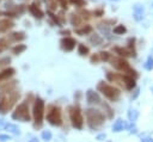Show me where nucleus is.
I'll return each mask as SVG.
<instances>
[{
	"instance_id": "obj_1",
	"label": "nucleus",
	"mask_w": 153,
	"mask_h": 142,
	"mask_svg": "<svg viewBox=\"0 0 153 142\" xmlns=\"http://www.w3.org/2000/svg\"><path fill=\"white\" fill-rule=\"evenodd\" d=\"M17 81H11L0 88V113H7L18 101L20 93L14 89Z\"/></svg>"
},
{
	"instance_id": "obj_2",
	"label": "nucleus",
	"mask_w": 153,
	"mask_h": 142,
	"mask_svg": "<svg viewBox=\"0 0 153 142\" xmlns=\"http://www.w3.org/2000/svg\"><path fill=\"white\" fill-rule=\"evenodd\" d=\"M85 115H86V119H87V125L96 130L98 128H100L104 122H105V116L104 113H102L100 111L98 110H94V109H87L85 111Z\"/></svg>"
},
{
	"instance_id": "obj_3",
	"label": "nucleus",
	"mask_w": 153,
	"mask_h": 142,
	"mask_svg": "<svg viewBox=\"0 0 153 142\" xmlns=\"http://www.w3.org/2000/svg\"><path fill=\"white\" fill-rule=\"evenodd\" d=\"M97 89L99 92H102L104 94V97H106L111 101H116L121 97V92H120L118 88H116V87H114V86H111V85H109V84H106L104 81H99L98 82Z\"/></svg>"
},
{
	"instance_id": "obj_4",
	"label": "nucleus",
	"mask_w": 153,
	"mask_h": 142,
	"mask_svg": "<svg viewBox=\"0 0 153 142\" xmlns=\"http://www.w3.org/2000/svg\"><path fill=\"white\" fill-rule=\"evenodd\" d=\"M33 118H35V126L39 128L43 123V118H44V100L41 98H36L35 104H33Z\"/></svg>"
},
{
	"instance_id": "obj_5",
	"label": "nucleus",
	"mask_w": 153,
	"mask_h": 142,
	"mask_svg": "<svg viewBox=\"0 0 153 142\" xmlns=\"http://www.w3.org/2000/svg\"><path fill=\"white\" fill-rule=\"evenodd\" d=\"M110 61H111V66L115 67L117 70H121V72L127 73V74H129L131 76L134 75V78H137V73L133 68H130L129 63L124 58H122V57H114Z\"/></svg>"
},
{
	"instance_id": "obj_6",
	"label": "nucleus",
	"mask_w": 153,
	"mask_h": 142,
	"mask_svg": "<svg viewBox=\"0 0 153 142\" xmlns=\"http://www.w3.org/2000/svg\"><path fill=\"white\" fill-rule=\"evenodd\" d=\"M12 118L20 122H29L30 121V112H29V104L22 103L19 104L12 113Z\"/></svg>"
},
{
	"instance_id": "obj_7",
	"label": "nucleus",
	"mask_w": 153,
	"mask_h": 142,
	"mask_svg": "<svg viewBox=\"0 0 153 142\" xmlns=\"http://www.w3.org/2000/svg\"><path fill=\"white\" fill-rule=\"evenodd\" d=\"M47 121L54 126H59L62 124V116L59 106H55V105L49 106V110L47 113Z\"/></svg>"
},
{
	"instance_id": "obj_8",
	"label": "nucleus",
	"mask_w": 153,
	"mask_h": 142,
	"mask_svg": "<svg viewBox=\"0 0 153 142\" xmlns=\"http://www.w3.org/2000/svg\"><path fill=\"white\" fill-rule=\"evenodd\" d=\"M69 118H71L72 125L75 129H79V130L82 129L84 117H82V113H81V111L78 106H71L69 107Z\"/></svg>"
},
{
	"instance_id": "obj_9",
	"label": "nucleus",
	"mask_w": 153,
	"mask_h": 142,
	"mask_svg": "<svg viewBox=\"0 0 153 142\" xmlns=\"http://www.w3.org/2000/svg\"><path fill=\"white\" fill-rule=\"evenodd\" d=\"M121 85H123L127 89H133V88L136 86L135 78H133V76L129 75V74L121 75Z\"/></svg>"
},
{
	"instance_id": "obj_10",
	"label": "nucleus",
	"mask_w": 153,
	"mask_h": 142,
	"mask_svg": "<svg viewBox=\"0 0 153 142\" xmlns=\"http://www.w3.org/2000/svg\"><path fill=\"white\" fill-rule=\"evenodd\" d=\"M86 101L91 105H97V104H100V97L93 89H88L86 92Z\"/></svg>"
},
{
	"instance_id": "obj_11",
	"label": "nucleus",
	"mask_w": 153,
	"mask_h": 142,
	"mask_svg": "<svg viewBox=\"0 0 153 142\" xmlns=\"http://www.w3.org/2000/svg\"><path fill=\"white\" fill-rule=\"evenodd\" d=\"M75 47V39H73L72 37H63L61 39V48L65 51H72Z\"/></svg>"
},
{
	"instance_id": "obj_12",
	"label": "nucleus",
	"mask_w": 153,
	"mask_h": 142,
	"mask_svg": "<svg viewBox=\"0 0 153 142\" xmlns=\"http://www.w3.org/2000/svg\"><path fill=\"white\" fill-rule=\"evenodd\" d=\"M127 129H128L127 122L123 121V119H121V118H118V119L114 123V125H112V131H115V132H120V131L127 130Z\"/></svg>"
},
{
	"instance_id": "obj_13",
	"label": "nucleus",
	"mask_w": 153,
	"mask_h": 142,
	"mask_svg": "<svg viewBox=\"0 0 153 142\" xmlns=\"http://www.w3.org/2000/svg\"><path fill=\"white\" fill-rule=\"evenodd\" d=\"M133 10H134V19L137 20V21L142 20L143 19V13H145L143 7L141 5H139V4H136V5H134Z\"/></svg>"
},
{
	"instance_id": "obj_14",
	"label": "nucleus",
	"mask_w": 153,
	"mask_h": 142,
	"mask_svg": "<svg viewBox=\"0 0 153 142\" xmlns=\"http://www.w3.org/2000/svg\"><path fill=\"white\" fill-rule=\"evenodd\" d=\"M14 26L13 21L8 20V19H1L0 20V33H4L6 31H8L10 29H12Z\"/></svg>"
},
{
	"instance_id": "obj_15",
	"label": "nucleus",
	"mask_w": 153,
	"mask_h": 142,
	"mask_svg": "<svg viewBox=\"0 0 153 142\" xmlns=\"http://www.w3.org/2000/svg\"><path fill=\"white\" fill-rule=\"evenodd\" d=\"M114 50L118 54V55H121V56H135V51L134 50H130V49H123V48H120V47H115L114 48Z\"/></svg>"
},
{
	"instance_id": "obj_16",
	"label": "nucleus",
	"mask_w": 153,
	"mask_h": 142,
	"mask_svg": "<svg viewBox=\"0 0 153 142\" xmlns=\"http://www.w3.org/2000/svg\"><path fill=\"white\" fill-rule=\"evenodd\" d=\"M14 73H16V70H14L13 68H6V69L1 70V72H0V82L7 80V79L11 78Z\"/></svg>"
},
{
	"instance_id": "obj_17",
	"label": "nucleus",
	"mask_w": 153,
	"mask_h": 142,
	"mask_svg": "<svg viewBox=\"0 0 153 142\" xmlns=\"http://www.w3.org/2000/svg\"><path fill=\"white\" fill-rule=\"evenodd\" d=\"M7 38L10 39V42H19L25 38V35L24 32H12L7 36Z\"/></svg>"
},
{
	"instance_id": "obj_18",
	"label": "nucleus",
	"mask_w": 153,
	"mask_h": 142,
	"mask_svg": "<svg viewBox=\"0 0 153 142\" xmlns=\"http://www.w3.org/2000/svg\"><path fill=\"white\" fill-rule=\"evenodd\" d=\"M29 11L31 12V14H32L33 17H36V18H38V19H41V18L43 17V12H42L39 8H37L36 5H30Z\"/></svg>"
},
{
	"instance_id": "obj_19",
	"label": "nucleus",
	"mask_w": 153,
	"mask_h": 142,
	"mask_svg": "<svg viewBox=\"0 0 153 142\" xmlns=\"http://www.w3.org/2000/svg\"><path fill=\"white\" fill-rule=\"evenodd\" d=\"M4 128H5L8 132H12V134H14V135H19V134H20V130H19V128H18L16 124L7 123V124L4 125Z\"/></svg>"
},
{
	"instance_id": "obj_20",
	"label": "nucleus",
	"mask_w": 153,
	"mask_h": 142,
	"mask_svg": "<svg viewBox=\"0 0 153 142\" xmlns=\"http://www.w3.org/2000/svg\"><path fill=\"white\" fill-rule=\"evenodd\" d=\"M102 106L104 109V113L106 115V117L109 119H112L114 118V110L110 107V105L108 103H102Z\"/></svg>"
},
{
	"instance_id": "obj_21",
	"label": "nucleus",
	"mask_w": 153,
	"mask_h": 142,
	"mask_svg": "<svg viewBox=\"0 0 153 142\" xmlns=\"http://www.w3.org/2000/svg\"><path fill=\"white\" fill-rule=\"evenodd\" d=\"M137 117H139V111H137V110L130 109V110L128 111V119H129L130 122H135V121L137 119Z\"/></svg>"
},
{
	"instance_id": "obj_22",
	"label": "nucleus",
	"mask_w": 153,
	"mask_h": 142,
	"mask_svg": "<svg viewBox=\"0 0 153 142\" xmlns=\"http://www.w3.org/2000/svg\"><path fill=\"white\" fill-rule=\"evenodd\" d=\"M10 39L7 38V37H4V38H1L0 39V53H2L4 50H6L7 48H8V45H10Z\"/></svg>"
},
{
	"instance_id": "obj_23",
	"label": "nucleus",
	"mask_w": 153,
	"mask_h": 142,
	"mask_svg": "<svg viewBox=\"0 0 153 142\" xmlns=\"http://www.w3.org/2000/svg\"><path fill=\"white\" fill-rule=\"evenodd\" d=\"M143 67H145V69H147V70H152V69H153V56H152V55L147 57V60H146Z\"/></svg>"
},
{
	"instance_id": "obj_24",
	"label": "nucleus",
	"mask_w": 153,
	"mask_h": 142,
	"mask_svg": "<svg viewBox=\"0 0 153 142\" xmlns=\"http://www.w3.org/2000/svg\"><path fill=\"white\" fill-rule=\"evenodd\" d=\"M91 31H92V27H91V26H88V25H86V26H84L82 29L76 30L75 32H76L78 35H80V36H84V35H86V33H90Z\"/></svg>"
},
{
	"instance_id": "obj_25",
	"label": "nucleus",
	"mask_w": 153,
	"mask_h": 142,
	"mask_svg": "<svg viewBox=\"0 0 153 142\" xmlns=\"http://www.w3.org/2000/svg\"><path fill=\"white\" fill-rule=\"evenodd\" d=\"M25 49H26V45H24V44H17V45H16V47L12 49V51H13V54L18 55V54L23 53Z\"/></svg>"
},
{
	"instance_id": "obj_26",
	"label": "nucleus",
	"mask_w": 153,
	"mask_h": 142,
	"mask_svg": "<svg viewBox=\"0 0 153 142\" xmlns=\"http://www.w3.org/2000/svg\"><path fill=\"white\" fill-rule=\"evenodd\" d=\"M78 51H79V54H80V55L86 56V55L88 54V48H87V47H85L84 44H79V47H78Z\"/></svg>"
},
{
	"instance_id": "obj_27",
	"label": "nucleus",
	"mask_w": 153,
	"mask_h": 142,
	"mask_svg": "<svg viewBox=\"0 0 153 142\" xmlns=\"http://www.w3.org/2000/svg\"><path fill=\"white\" fill-rule=\"evenodd\" d=\"M90 41L93 43V45H99V44L102 43V38H100L98 35H93V36L90 38Z\"/></svg>"
},
{
	"instance_id": "obj_28",
	"label": "nucleus",
	"mask_w": 153,
	"mask_h": 142,
	"mask_svg": "<svg viewBox=\"0 0 153 142\" xmlns=\"http://www.w3.org/2000/svg\"><path fill=\"white\" fill-rule=\"evenodd\" d=\"M98 55H99L100 61H109L110 60V54L106 53V51H100Z\"/></svg>"
},
{
	"instance_id": "obj_29",
	"label": "nucleus",
	"mask_w": 153,
	"mask_h": 142,
	"mask_svg": "<svg viewBox=\"0 0 153 142\" xmlns=\"http://www.w3.org/2000/svg\"><path fill=\"white\" fill-rule=\"evenodd\" d=\"M114 32H115L116 35H122V33L126 32V27H124L123 25H118V26H116V27L114 29Z\"/></svg>"
},
{
	"instance_id": "obj_30",
	"label": "nucleus",
	"mask_w": 153,
	"mask_h": 142,
	"mask_svg": "<svg viewBox=\"0 0 153 142\" xmlns=\"http://www.w3.org/2000/svg\"><path fill=\"white\" fill-rule=\"evenodd\" d=\"M41 136H42V138H43L44 141H50V140H51V132H50L49 130H44Z\"/></svg>"
},
{
	"instance_id": "obj_31",
	"label": "nucleus",
	"mask_w": 153,
	"mask_h": 142,
	"mask_svg": "<svg viewBox=\"0 0 153 142\" xmlns=\"http://www.w3.org/2000/svg\"><path fill=\"white\" fill-rule=\"evenodd\" d=\"M127 130H129V132H130V134H137V129H136V126H135L134 122H131V124H130V125H128V129H127Z\"/></svg>"
},
{
	"instance_id": "obj_32",
	"label": "nucleus",
	"mask_w": 153,
	"mask_h": 142,
	"mask_svg": "<svg viewBox=\"0 0 153 142\" xmlns=\"http://www.w3.org/2000/svg\"><path fill=\"white\" fill-rule=\"evenodd\" d=\"M10 62H11V58L10 57H2V58H0V68L4 67V66H6V64H8Z\"/></svg>"
},
{
	"instance_id": "obj_33",
	"label": "nucleus",
	"mask_w": 153,
	"mask_h": 142,
	"mask_svg": "<svg viewBox=\"0 0 153 142\" xmlns=\"http://www.w3.org/2000/svg\"><path fill=\"white\" fill-rule=\"evenodd\" d=\"M72 24L75 26V25H79V23H80V19L78 18V16H75V14H73V17H72Z\"/></svg>"
},
{
	"instance_id": "obj_34",
	"label": "nucleus",
	"mask_w": 153,
	"mask_h": 142,
	"mask_svg": "<svg viewBox=\"0 0 153 142\" xmlns=\"http://www.w3.org/2000/svg\"><path fill=\"white\" fill-rule=\"evenodd\" d=\"M98 61H100V58H99V55H98V54H94V55H92V56H91V62L97 63Z\"/></svg>"
},
{
	"instance_id": "obj_35",
	"label": "nucleus",
	"mask_w": 153,
	"mask_h": 142,
	"mask_svg": "<svg viewBox=\"0 0 153 142\" xmlns=\"http://www.w3.org/2000/svg\"><path fill=\"white\" fill-rule=\"evenodd\" d=\"M10 140H11V137L8 135H2V134L0 135V141L1 142H6V141H10Z\"/></svg>"
},
{
	"instance_id": "obj_36",
	"label": "nucleus",
	"mask_w": 153,
	"mask_h": 142,
	"mask_svg": "<svg viewBox=\"0 0 153 142\" xmlns=\"http://www.w3.org/2000/svg\"><path fill=\"white\" fill-rule=\"evenodd\" d=\"M71 2L78 5V6H84L85 5V1L84 0H71Z\"/></svg>"
},
{
	"instance_id": "obj_37",
	"label": "nucleus",
	"mask_w": 153,
	"mask_h": 142,
	"mask_svg": "<svg viewBox=\"0 0 153 142\" xmlns=\"http://www.w3.org/2000/svg\"><path fill=\"white\" fill-rule=\"evenodd\" d=\"M105 138H106V134H105V132H102V134L97 135V140H98V141H104Z\"/></svg>"
},
{
	"instance_id": "obj_38",
	"label": "nucleus",
	"mask_w": 153,
	"mask_h": 142,
	"mask_svg": "<svg viewBox=\"0 0 153 142\" xmlns=\"http://www.w3.org/2000/svg\"><path fill=\"white\" fill-rule=\"evenodd\" d=\"M16 11H18V13H22V12L24 11V7H23V5H20V7H19V10H18V8H16ZM10 14H11V17H16V14H14V12H11Z\"/></svg>"
},
{
	"instance_id": "obj_39",
	"label": "nucleus",
	"mask_w": 153,
	"mask_h": 142,
	"mask_svg": "<svg viewBox=\"0 0 153 142\" xmlns=\"http://www.w3.org/2000/svg\"><path fill=\"white\" fill-rule=\"evenodd\" d=\"M139 93H140V88H136V89H135V92H134V94L131 95V100H133V99H135V98L139 95Z\"/></svg>"
},
{
	"instance_id": "obj_40",
	"label": "nucleus",
	"mask_w": 153,
	"mask_h": 142,
	"mask_svg": "<svg viewBox=\"0 0 153 142\" xmlns=\"http://www.w3.org/2000/svg\"><path fill=\"white\" fill-rule=\"evenodd\" d=\"M60 4H61V6L63 7V8H67V1L66 0H57Z\"/></svg>"
},
{
	"instance_id": "obj_41",
	"label": "nucleus",
	"mask_w": 153,
	"mask_h": 142,
	"mask_svg": "<svg viewBox=\"0 0 153 142\" xmlns=\"http://www.w3.org/2000/svg\"><path fill=\"white\" fill-rule=\"evenodd\" d=\"M141 142H153V137H143Z\"/></svg>"
},
{
	"instance_id": "obj_42",
	"label": "nucleus",
	"mask_w": 153,
	"mask_h": 142,
	"mask_svg": "<svg viewBox=\"0 0 153 142\" xmlns=\"http://www.w3.org/2000/svg\"><path fill=\"white\" fill-rule=\"evenodd\" d=\"M94 14H97V17H100V16L103 14V11H102V10H100V11H96Z\"/></svg>"
},
{
	"instance_id": "obj_43",
	"label": "nucleus",
	"mask_w": 153,
	"mask_h": 142,
	"mask_svg": "<svg viewBox=\"0 0 153 142\" xmlns=\"http://www.w3.org/2000/svg\"><path fill=\"white\" fill-rule=\"evenodd\" d=\"M5 125V119H2V118H0V128H2Z\"/></svg>"
},
{
	"instance_id": "obj_44",
	"label": "nucleus",
	"mask_w": 153,
	"mask_h": 142,
	"mask_svg": "<svg viewBox=\"0 0 153 142\" xmlns=\"http://www.w3.org/2000/svg\"><path fill=\"white\" fill-rule=\"evenodd\" d=\"M29 142H39V141H38L37 138H31V140H30Z\"/></svg>"
},
{
	"instance_id": "obj_45",
	"label": "nucleus",
	"mask_w": 153,
	"mask_h": 142,
	"mask_svg": "<svg viewBox=\"0 0 153 142\" xmlns=\"http://www.w3.org/2000/svg\"><path fill=\"white\" fill-rule=\"evenodd\" d=\"M152 92H153V87H152Z\"/></svg>"
},
{
	"instance_id": "obj_46",
	"label": "nucleus",
	"mask_w": 153,
	"mask_h": 142,
	"mask_svg": "<svg viewBox=\"0 0 153 142\" xmlns=\"http://www.w3.org/2000/svg\"><path fill=\"white\" fill-rule=\"evenodd\" d=\"M109 142H110V141H109Z\"/></svg>"
}]
</instances>
